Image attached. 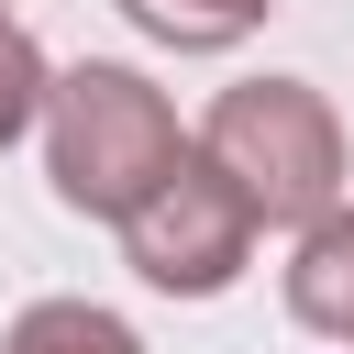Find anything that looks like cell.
<instances>
[{"mask_svg": "<svg viewBox=\"0 0 354 354\" xmlns=\"http://www.w3.org/2000/svg\"><path fill=\"white\" fill-rule=\"evenodd\" d=\"M177 155H188L177 100H166L144 66H66V77L44 88V177H55L66 210L133 221Z\"/></svg>", "mask_w": 354, "mask_h": 354, "instance_id": "6da1fadb", "label": "cell"}, {"mask_svg": "<svg viewBox=\"0 0 354 354\" xmlns=\"http://www.w3.org/2000/svg\"><path fill=\"white\" fill-rule=\"evenodd\" d=\"M199 155L254 199V221H288V232H310L343 199V166H354L343 122H332V100L310 77H243V88H221L210 122H199Z\"/></svg>", "mask_w": 354, "mask_h": 354, "instance_id": "7a4b0ae2", "label": "cell"}, {"mask_svg": "<svg viewBox=\"0 0 354 354\" xmlns=\"http://www.w3.org/2000/svg\"><path fill=\"white\" fill-rule=\"evenodd\" d=\"M254 199L188 144L166 177H155V199L122 221V254H133V277L144 288H166V299H221L243 266H254Z\"/></svg>", "mask_w": 354, "mask_h": 354, "instance_id": "3957f363", "label": "cell"}, {"mask_svg": "<svg viewBox=\"0 0 354 354\" xmlns=\"http://www.w3.org/2000/svg\"><path fill=\"white\" fill-rule=\"evenodd\" d=\"M288 310L321 343H354V199H332L288 254Z\"/></svg>", "mask_w": 354, "mask_h": 354, "instance_id": "277c9868", "label": "cell"}, {"mask_svg": "<svg viewBox=\"0 0 354 354\" xmlns=\"http://www.w3.org/2000/svg\"><path fill=\"white\" fill-rule=\"evenodd\" d=\"M0 354H144V343H133V321L100 310V299H33V310L0 332Z\"/></svg>", "mask_w": 354, "mask_h": 354, "instance_id": "5b68a950", "label": "cell"}, {"mask_svg": "<svg viewBox=\"0 0 354 354\" xmlns=\"http://www.w3.org/2000/svg\"><path fill=\"white\" fill-rule=\"evenodd\" d=\"M155 44H177V55H221V44H243L277 0H122Z\"/></svg>", "mask_w": 354, "mask_h": 354, "instance_id": "8992f818", "label": "cell"}, {"mask_svg": "<svg viewBox=\"0 0 354 354\" xmlns=\"http://www.w3.org/2000/svg\"><path fill=\"white\" fill-rule=\"evenodd\" d=\"M44 88H55V77H44V44L0 11V144H22V133L44 122Z\"/></svg>", "mask_w": 354, "mask_h": 354, "instance_id": "52a82bcc", "label": "cell"}]
</instances>
